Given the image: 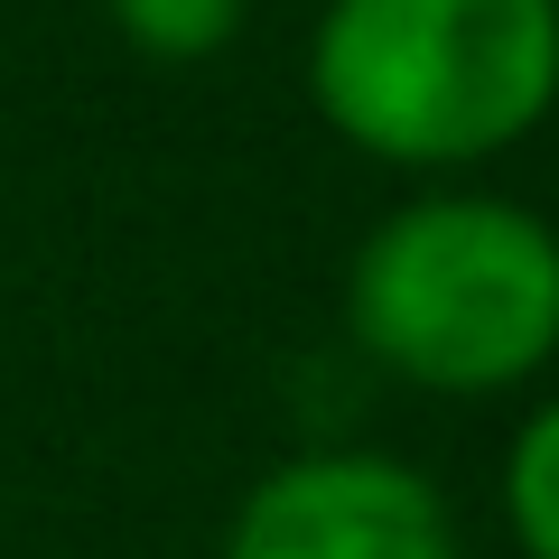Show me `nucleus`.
Returning a JSON list of instances; mask_svg holds the SVG:
<instances>
[{
  "mask_svg": "<svg viewBox=\"0 0 559 559\" xmlns=\"http://www.w3.org/2000/svg\"><path fill=\"white\" fill-rule=\"evenodd\" d=\"M308 94L382 168H476L559 103V0H326Z\"/></svg>",
  "mask_w": 559,
  "mask_h": 559,
  "instance_id": "1",
  "label": "nucleus"
},
{
  "mask_svg": "<svg viewBox=\"0 0 559 559\" xmlns=\"http://www.w3.org/2000/svg\"><path fill=\"white\" fill-rule=\"evenodd\" d=\"M345 336L419 392H513L559 355V234L485 187L392 205L345 271Z\"/></svg>",
  "mask_w": 559,
  "mask_h": 559,
  "instance_id": "2",
  "label": "nucleus"
},
{
  "mask_svg": "<svg viewBox=\"0 0 559 559\" xmlns=\"http://www.w3.org/2000/svg\"><path fill=\"white\" fill-rule=\"evenodd\" d=\"M224 559H457V522L419 466L308 448L234 503Z\"/></svg>",
  "mask_w": 559,
  "mask_h": 559,
  "instance_id": "3",
  "label": "nucleus"
},
{
  "mask_svg": "<svg viewBox=\"0 0 559 559\" xmlns=\"http://www.w3.org/2000/svg\"><path fill=\"white\" fill-rule=\"evenodd\" d=\"M242 10L252 0H103V20L131 57L150 66H205L242 38Z\"/></svg>",
  "mask_w": 559,
  "mask_h": 559,
  "instance_id": "4",
  "label": "nucleus"
},
{
  "mask_svg": "<svg viewBox=\"0 0 559 559\" xmlns=\"http://www.w3.org/2000/svg\"><path fill=\"white\" fill-rule=\"evenodd\" d=\"M503 522L532 559H559V401L522 419L513 457H503Z\"/></svg>",
  "mask_w": 559,
  "mask_h": 559,
  "instance_id": "5",
  "label": "nucleus"
}]
</instances>
